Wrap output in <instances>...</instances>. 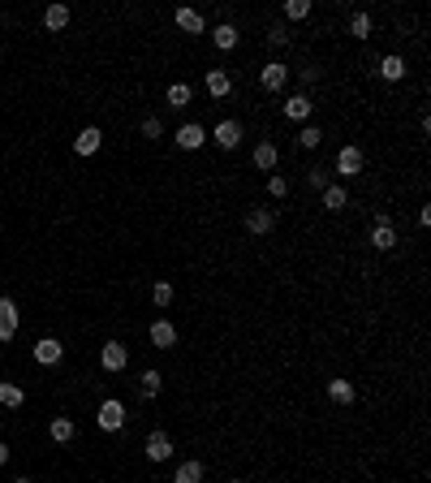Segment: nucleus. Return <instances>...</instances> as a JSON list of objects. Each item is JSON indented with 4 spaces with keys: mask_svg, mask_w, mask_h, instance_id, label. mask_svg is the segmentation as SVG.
<instances>
[{
    "mask_svg": "<svg viewBox=\"0 0 431 483\" xmlns=\"http://www.w3.org/2000/svg\"><path fill=\"white\" fill-rule=\"evenodd\" d=\"M379 78H384V82H405V57L388 52L384 61H379Z\"/></svg>",
    "mask_w": 431,
    "mask_h": 483,
    "instance_id": "5701e85b",
    "label": "nucleus"
},
{
    "mask_svg": "<svg viewBox=\"0 0 431 483\" xmlns=\"http://www.w3.org/2000/svg\"><path fill=\"white\" fill-rule=\"evenodd\" d=\"M302 73V87H311V82H319V69L315 65H307V69H298Z\"/></svg>",
    "mask_w": 431,
    "mask_h": 483,
    "instance_id": "c9c22d12",
    "label": "nucleus"
},
{
    "mask_svg": "<svg viewBox=\"0 0 431 483\" xmlns=\"http://www.w3.org/2000/svg\"><path fill=\"white\" fill-rule=\"evenodd\" d=\"M268 194H272V199H289V177L268 173Z\"/></svg>",
    "mask_w": 431,
    "mask_h": 483,
    "instance_id": "2f4dec72",
    "label": "nucleus"
},
{
    "mask_svg": "<svg viewBox=\"0 0 431 483\" xmlns=\"http://www.w3.org/2000/svg\"><path fill=\"white\" fill-rule=\"evenodd\" d=\"M31 354H35V363H39V367H57V363L65 359V345H61L57 337H39Z\"/></svg>",
    "mask_w": 431,
    "mask_h": 483,
    "instance_id": "9b49d317",
    "label": "nucleus"
},
{
    "mask_svg": "<svg viewBox=\"0 0 431 483\" xmlns=\"http://www.w3.org/2000/svg\"><path fill=\"white\" fill-rule=\"evenodd\" d=\"M13 483H35V479H27V475H22V479H13Z\"/></svg>",
    "mask_w": 431,
    "mask_h": 483,
    "instance_id": "4c0bfd02",
    "label": "nucleus"
},
{
    "mask_svg": "<svg viewBox=\"0 0 431 483\" xmlns=\"http://www.w3.org/2000/svg\"><path fill=\"white\" fill-rule=\"evenodd\" d=\"M151 302H156V307H168V302H173V285L156 281V285H151Z\"/></svg>",
    "mask_w": 431,
    "mask_h": 483,
    "instance_id": "72a5a7b5",
    "label": "nucleus"
},
{
    "mask_svg": "<svg viewBox=\"0 0 431 483\" xmlns=\"http://www.w3.org/2000/svg\"><path fill=\"white\" fill-rule=\"evenodd\" d=\"M164 99H168V108H186L190 99H194V87H190V82H173V87L164 91Z\"/></svg>",
    "mask_w": 431,
    "mask_h": 483,
    "instance_id": "a878e982",
    "label": "nucleus"
},
{
    "mask_svg": "<svg viewBox=\"0 0 431 483\" xmlns=\"http://www.w3.org/2000/svg\"><path fill=\"white\" fill-rule=\"evenodd\" d=\"M307 182H311L315 190H323L328 182H333V177H328V168H319V164H315V168H307Z\"/></svg>",
    "mask_w": 431,
    "mask_h": 483,
    "instance_id": "f704fd0d",
    "label": "nucleus"
},
{
    "mask_svg": "<svg viewBox=\"0 0 431 483\" xmlns=\"http://www.w3.org/2000/svg\"><path fill=\"white\" fill-rule=\"evenodd\" d=\"M250 160H255V168H259V173H276V164H281V147H276L272 138H263V143H255Z\"/></svg>",
    "mask_w": 431,
    "mask_h": 483,
    "instance_id": "f8f14e48",
    "label": "nucleus"
},
{
    "mask_svg": "<svg viewBox=\"0 0 431 483\" xmlns=\"http://www.w3.org/2000/svg\"><path fill=\"white\" fill-rule=\"evenodd\" d=\"M363 164H367V156H363V147H341L337 151V177H358L363 173Z\"/></svg>",
    "mask_w": 431,
    "mask_h": 483,
    "instance_id": "1a4fd4ad",
    "label": "nucleus"
},
{
    "mask_svg": "<svg viewBox=\"0 0 431 483\" xmlns=\"http://www.w3.org/2000/svg\"><path fill=\"white\" fill-rule=\"evenodd\" d=\"M323 143V130H319V125H302V130H298V147L302 151H315Z\"/></svg>",
    "mask_w": 431,
    "mask_h": 483,
    "instance_id": "c756f323",
    "label": "nucleus"
},
{
    "mask_svg": "<svg viewBox=\"0 0 431 483\" xmlns=\"http://www.w3.org/2000/svg\"><path fill=\"white\" fill-rule=\"evenodd\" d=\"M125 419H130V410H125V401H117V397H104L99 401V410H95V427L99 431H121L125 427Z\"/></svg>",
    "mask_w": 431,
    "mask_h": 483,
    "instance_id": "f257e3e1",
    "label": "nucleus"
},
{
    "mask_svg": "<svg viewBox=\"0 0 431 483\" xmlns=\"http://www.w3.org/2000/svg\"><path fill=\"white\" fill-rule=\"evenodd\" d=\"M43 27L52 31V35H61V31L69 27V5H48V9H43Z\"/></svg>",
    "mask_w": 431,
    "mask_h": 483,
    "instance_id": "393cba45",
    "label": "nucleus"
},
{
    "mask_svg": "<svg viewBox=\"0 0 431 483\" xmlns=\"http://www.w3.org/2000/svg\"><path fill=\"white\" fill-rule=\"evenodd\" d=\"M147 333H151V345H156V349H173V345H177V328H173L168 319H156Z\"/></svg>",
    "mask_w": 431,
    "mask_h": 483,
    "instance_id": "aec40b11",
    "label": "nucleus"
},
{
    "mask_svg": "<svg viewBox=\"0 0 431 483\" xmlns=\"http://www.w3.org/2000/svg\"><path fill=\"white\" fill-rule=\"evenodd\" d=\"M311 0H285V22H307L311 17Z\"/></svg>",
    "mask_w": 431,
    "mask_h": 483,
    "instance_id": "c85d7f7f",
    "label": "nucleus"
},
{
    "mask_svg": "<svg viewBox=\"0 0 431 483\" xmlns=\"http://www.w3.org/2000/svg\"><path fill=\"white\" fill-rule=\"evenodd\" d=\"M268 43L272 48H285L289 43V27H285V22H272V27H268Z\"/></svg>",
    "mask_w": 431,
    "mask_h": 483,
    "instance_id": "473e14b6",
    "label": "nucleus"
},
{
    "mask_svg": "<svg viewBox=\"0 0 431 483\" xmlns=\"http://www.w3.org/2000/svg\"><path fill=\"white\" fill-rule=\"evenodd\" d=\"M125 363H130V345H125V341H104V349H99V367H104V371H125Z\"/></svg>",
    "mask_w": 431,
    "mask_h": 483,
    "instance_id": "0eeeda50",
    "label": "nucleus"
},
{
    "mask_svg": "<svg viewBox=\"0 0 431 483\" xmlns=\"http://www.w3.org/2000/svg\"><path fill=\"white\" fill-rule=\"evenodd\" d=\"M48 436H52L57 445H69L73 436H78V427H73V419H69V414H57L52 423H48Z\"/></svg>",
    "mask_w": 431,
    "mask_h": 483,
    "instance_id": "4be33fe9",
    "label": "nucleus"
},
{
    "mask_svg": "<svg viewBox=\"0 0 431 483\" xmlns=\"http://www.w3.org/2000/svg\"><path fill=\"white\" fill-rule=\"evenodd\" d=\"M212 43L220 48V52H233V48L242 43V35H238L233 22H220V27H212Z\"/></svg>",
    "mask_w": 431,
    "mask_h": 483,
    "instance_id": "6ab92c4d",
    "label": "nucleus"
},
{
    "mask_svg": "<svg viewBox=\"0 0 431 483\" xmlns=\"http://www.w3.org/2000/svg\"><path fill=\"white\" fill-rule=\"evenodd\" d=\"M272 229H276V212L272 208H250L246 212V233L250 238H268Z\"/></svg>",
    "mask_w": 431,
    "mask_h": 483,
    "instance_id": "9d476101",
    "label": "nucleus"
},
{
    "mask_svg": "<svg viewBox=\"0 0 431 483\" xmlns=\"http://www.w3.org/2000/svg\"><path fill=\"white\" fill-rule=\"evenodd\" d=\"M0 405H5V410H17V405H27V393H22L17 384H9V380H0Z\"/></svg>",
    "mask_w": 431,
    "mask_h": 483,
    "instance_id": "bb28decb",
    "label": "nucleus"
},
{
    "mask_svg": "<svg viewBox=\"0 0 431 483\" xmlns=\"http://www.w3.org/2000/svg\"><path fill=\"white\" fill-rule=\"evenodd\" d=\"M17 302L13 298H5V294H0V341H13L17 337Z\"/></svg>",
    "mask_w": 431,
    "mask_h": 483,
    "instance_id": "ddd939ff",
    "label": "nucleus"
},
{
    "mask_svg": "<svg viewBox=\"0 0 431 483\" xmlns=\"http://www.w3.org/2000/svg\"><path fill=\"white\" fill-rule=\"evenodd\" d=\"M281 113H285V121H298V125H307V117L315 113V104H311V95L307 91H293L285 104H281Z\"/></svg>",
    "mask_w": 431,
    "mask_h": 483,
    "instance_id": "6e6552de",
    "label": "nucleus"
},
{
    "mask_svg": "<svg viewBox=\"0 0 431 483\" xmlns=\"http://www.w3.org/2000/svg\"><path fill=\"white\" fill-rule=\"evenodd\" d=\"M173 143L182 147V151H203V147H207L212 138H207V125H203V121H186L182 130L173 134Z\"/></svg>",
    "mask_w": 431,
    "mask_h": 483,
    "instance_id": "20e7f679",
    "label": "nucleus"
},
{
    "mask_svg": "<svg viewBox=\"0 0 431 483\" xmlns=\"http://www.w3.org/2000/svg\"><path fill=\"white\" fill-rule=\"evenodd\" d=\"M138 134H143L147 143H156V138H164V121H160V117H143V125H138Z\"/></svg>",
    "mask_w": 431,
    "mask_h": 483,
    "instance_id": "7c9ffc66",
    "label": "nucleus"
},
{
    "mask_svg": "<svg viewBox=\"0 0 431 483\" xmlns=\"http://www.w3.org/2000/svg\"><path fill=\"white\" fill-rule=\"evenodd\" d=\"M160 389H164V375H160L156 367H147V371L138 375V397H143V401H156Z\"/></svg>",
    "mask_w": 431,
    "mask_h": 483,
    "instance_id": "a211bd4d",
    "label": "nucleus"
},
{
    "mask_svg": "<svg viewBox=\"0 0 431 483\" xmlns=\"http://www.w3.org/2000/svg\"><path fill=\"white\" fill-rule=\"evenodd\" d=\"M173 483H203V462H198V457H186V462H177Z\"/></svg>",
    "mask_w": 431,
    "mask_h": 483,
    "instance_id": "b1692460",
    "label": "nucleus"
},
{
    "mask_svg": "<svg viewBox=\"0 0 431 483\" xmlns=\"http://www.w3.org/2000/svg\"><path fill=\"white\" fill-rule=\"evenodd\" d=\"M328 397L337 405H353L358 401V389H353V380H328Z\"/></svg>",
    "mask_w": 431,
    "mask_h": 483,
    "instance_id": "412c9836",
    "label": "nucleus"
},
{
    "mask_svg": "<svg viewBox=\"0 0 431 483\" xmlns=\"http://www.w3.org/2000/svg\"><path fill=\"white\" fill-rule=\"evenodd\" d=\"M319 199H323L328 212H345V208H349V190H345L341 182H328V186L319 190Z\"/></svg>",
    "mask_w": 431,
    "mask_h": 483,
    "instance_id": "f3484780",
    "label": "nucleus"
},
{
    "mask_svg": "<svg viewBox=\"0 0 431 483\" xmlns=\"http://www.w3.org/2000/svg\"><path fill=\"white\" fill-rule=\"evenodd\" d=\"M173 22H177V27H182L186 35H207V17H203L198 9H177Z\"/></svg>",
    "mask_w": 431,
    "mask_h": 483,
    "instance_id": "2eb2a0df",
    "label": "nucleus"
},
{
    "mask_svg": "<svg viewBox=\"0 0 431 483\" xmlns=\"http://www.w3.org/2000/svg\"><path fill=\"white\" fill-rule=\"evenodd\" d=\"M9 453H13V449H9L5 440H0V466H5V462H9Z\"/></svg>",
    "mask_w": 431,
    "mask_h": 483,
    "instance_id": "e433bc0d",
    "label": "nucleus"
},
{
    "mask_svg": "<svg viewBox=\"0 0 431 483\" xmlns=\"http://www.w3.org/2000/svg\"><path fill=\"white\" fill-rule=\"evenodd\" d=\"M397 229H393V216L388 212H375V224H371V246L375 250H384V255H388V250H397Z\"/></svg>",
    "mask_w": 431,
    "mask_h": 483,
    "instance_id": "f03ea898",
    "label": "nucleus"
},
{
    "mask_svg": "<svg viewBox=\"0 0 431 483\" xmlns=\"http://www.w3.org/2000/svg\"><path fill=\"white\" fill-rule=\"evenodd\" d=\"M229 483H246V479H229Z\"/></svg>",
    "mask_w": 431,
    "mask_h": 483,
    "instance_id": "58836bf2",
    "label": "nucleus"
},
{
    "mask_svg": "<svg viewBox=\"0 0 431 483\" xmlns=\"http://www.w3.org/2000/svg\"><path fill=\"white\" fill-rule=\"evenodd\" d=\"M220 151H238L242 147V138H246V130H242V121H233V117H224L220 125H216V130L207 134Z\"/></svg>",
    "mask_w": 431,
    "mask_h": 483,
    "instance_id": "7ed1b4c3",
    "label": "nucleus"
},
{
    "mask_svg": "<svg viewBox=\"0 0 431 483\" xmlns=\"http://www.w3.org/2000/svg\"><path fill=\"white\" fill-rule=\"evenodd\" d=\"M99 147H104V130H99V125H87V130H78V138H73L78 156H95Z\"/></svg>",
    "mask_w": 431,
    "mask_h": 483,
    "instance_id": "4468645a",
    "label": "nucleus"
},
{
    "mask_svg": "<svg viewBox=\"0 0 431 483\" xmlns=\"http://www.w3.org/2000/svg\"><path fill=\"white\" fill-rule=\"evenodd\" d=\"M203 87H207V95H212V99H224V95L233 91V78H229V69H207Z\"/></svg>",
    "mask_w": 431,
    "mask_h": 483,
    "instance_id": "dca6fc26",
    "label": "nucleus"
},
{
    "mask_svg": "<svg viewBox=\"0 0 431 483\" xmlns=\"http://www.w3.org/2000/svg\"><path fill=\"white\" fill-rule=\"evenodd\" d=\"M289 73H293V69H289L285 61H268V65L259 69V87H263L268 95H276V91H285V82H289Z\"/></svg>",
    "mask_w": 431,
    "mask_h": 483,
    "instance_id": "39448f33",
    "label": "nucleus"
},
{
    "mask_svg": "<svg viewBox=\"0 0 431 483\" xmlns=\"http://www.w3.org/2000/svg\"><path fill=\"white\" fill-rule=\"evenodd\" d=\"M371 31H375V22H371V13H349V35L353 39H371Z\"/></svg>",
    "mask_w": 431,
    "mask_h": 483,
    "instance_id": "cd10ccee",
    "label": "nucleus"
},
{
    "mask_svg": "<svg viewBox=\"0 0 431 483\" xmlns=\"http://www.w3.org/2000/svg\"><path fill=\"white\" fill-rule=\"evenodd\" d=\"M143 453H147V462H168V457H173V436H168L164 427H156V431L147 436Z\"/></svg>",
    "mask_w": 431,
    "mask_h": 483,
    "instance_id": "423d86ee",
    "label": "nucleus"
}]
</instances>
